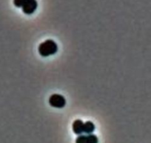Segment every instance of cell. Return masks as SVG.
<instances>
[{
	"mask_svg": "<svg viewBox=\"0 0 151 143\" xmlns=\"http://www.w3.org/2000/svg\"><path fill=\"white\" fill-rule=\"evenodd\" d=\"M94 131H95V125L92 122L88 121L84 123V133L89 135L92 134Z\"/></svg>",
	"mask_w": 151,
	"mask_h": 143,
	"instance_id": "5b68a950",
	"label": "cell"
},
{
	"mask_svg": "<svg viewBox=\"0 0 151 143\" xmlns=\"http://www.w3.org/2000/svg\"><path fill=\"white\" fill-rule=\"evenodd\" d=\"M15 6L22 8L24 14L30 15L36 11L38 4L35 0H15L14 2Z\"/></svg>",
	"mask_w": 151,
	"mask_h": 143,
	"instance_id": "7a4b0ae2",
	"label": "cell"
},
{
	"mask_svg": "<svg viewBox=\"0 0 151 143\" xmlns=\"http://www.w3.org/2000/svg\"><path fill=\"white\" fill-rule=\"evenodd\" d=\"M49 104L55 108H63L66 105V100L62 95L55 93L49 97Z\"/></svg>",
	"mask_w": 151,
	"mask_h": 143,
	"instance_id": "3957f363",
	"label": "cell"
},
{
	"mask_svg": "<svg viewBox=\"0 0 151 143\" xmlns=\"http://www.w3.org/2000/svg\"><path fill=\"white\" fill-rule=\"evenodd\" d=\"M39 53L43 57L54 55L58 51V45L52 39H47L41 43L38 48Z\"/></svg>",
	"mask_w": 151,
	"mask_h": 143,
	"instance_id": "6da1fadb",
	"label": "cell"
},
{
	"mask_svg": "<svg viewBox=\"0 0 151 143\" xmlns=\"http://www.w3.org/2000/svg\"><path fill=\"white\" fill-rule=\"evenodd\" d=\"M76 143H88V138L87 136L85 135H79L76 138Z\"/></svg>",
	"mask_w": 151,
	"mask_h": 143,
	"instance_id": "52a82bcc",
	"label": "cell"
},
{
	"mask_svg": "<svg viewBox=\"0 0 151 143\" xmlns=\"http://www.w3.org/2000/svg\"><path fill=\"white\" fill-rule=\"evenodd\" d=\"M72 128L74 134L82 135V133H84V122L81 119H76L73 123Z\"/></svg>",
	"mask_w": 151,
	"mask_h": 143,
	"instance_id": "277c9868",
	"label": "cell"
},
{
	"mask_svg": "<svg viewBox=\"0 0 151 143\" xmlns=\"http://www.w3.org/2000/svg\"><path fill=\"white\" fill-rule=\"evenodd\" d=\"M87 138H88V143H98L99 142L98 138L94 134H89L87 136Z\"/></svg>",
	"mask_w": 151,
	"mask_h": 143,
	"instance_id": "8992f818",
	"label": "cell"
}]
</instances>
